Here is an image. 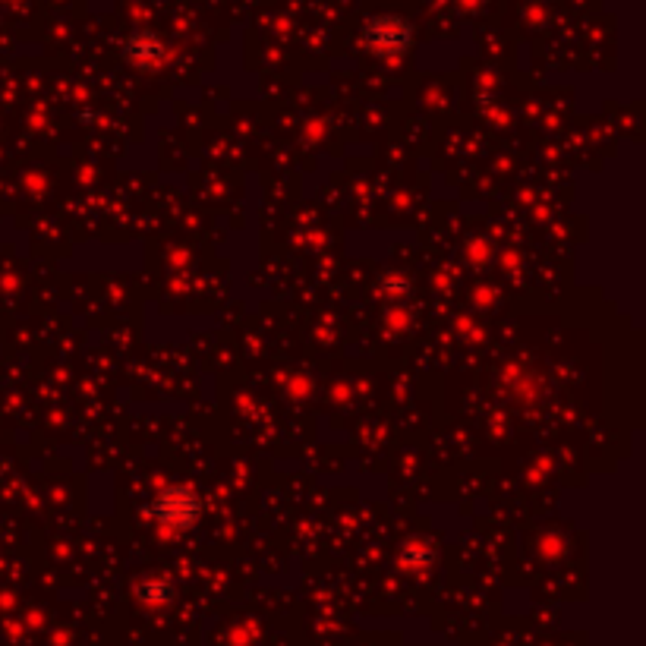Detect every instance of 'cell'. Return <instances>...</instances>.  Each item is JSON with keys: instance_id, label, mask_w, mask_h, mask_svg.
<instances>
[{"instance_id": "cell-1", "label": "cell", "mask_w": 646, "mask_h": 646, "mask_svg": "<svg viewBox=\"0 0 646 646\" xmlns=\"http://www.w3.org/2000/svg\"><path fill=\"white\" fill-rule=\"evenodd\" d=\"M363 41L369 45V51H375L379 57L388 60H398L410 51L413 45V26L407 23L404 16H394V13H382V16H372L366 29H363Z\"/></svg>"}, {"instance_id": "cell-2", "label": "cell", "mask_w": 646, "mask_h": 646, "mask_svg": "<svg viewBox=\"0 0 646 646\" xmlns=\"http://www.w3.org/2000/svg\"><path fill=\"white\" fill-rule=\"evenodd\" d=\"M199 495L193 489H186V486H171V489H164L155 502H152V517H155V524L164 527V530H190L196 520H199Z\"/></svg>"}, {"instance_id": "cell-3", "label": "cell", "mask_w": 646, "mask_h": 646, "mask_svg": "<svg viewBox=\"0 0 646 646\" xmlns=\"http://www.w3.org/2000/svg\"><path fill=\"white\" fill-rule=\"evenodd\" d=\"M164 54H168V48H164V41L149 32V29H136L127 41H123V57L130 60L133 67L139 70H155L164 64Z\"/></svg>"}, {"instance_id": "cell-4", "label": "cell", "mask_w": 646, "mask_h": 646, "mask_svg": "<svg viewBox=\"0 0 646 646\" xmlns=\"http://www.w3.org/2000/svg\"><path fill=\"white\" fill-rule=\"evenodd\" d=\"M432 549L426 546V543H413V546H407V552L401 555V565L404 568H426V565H432Z\"/></svg>"}, {"instance_id": "cell-5", "label": "cell", "mask_w": 646, "mask_h": 646, "mask_svg": "<svg viewBox=\"0 0 646 646\" xmlns=\"http://www.w3.org/2000/svg\"><path fill=\"white\" fill-rule=\"evenodd\" d=\"M139 593L149 599V602H155V606H161V602H168L171 599V587L164 580H149V583H142L139 587Z\"/></svg>"}, {"instance_id": "cell-6", "label": "cell", "mask_w": 646, "mask_h": 646, "mask_svg": "<svg viewBox=\"0 0 646 646\" xmlns=\"http://www.w3.org/2000/svg\"><path fill=\"white\" fill-rule=\"evenodd\" d=\"M461 4H464L467 10H473V7H479V4H483V0H461Z\"/></svg>"}]
</instances>
